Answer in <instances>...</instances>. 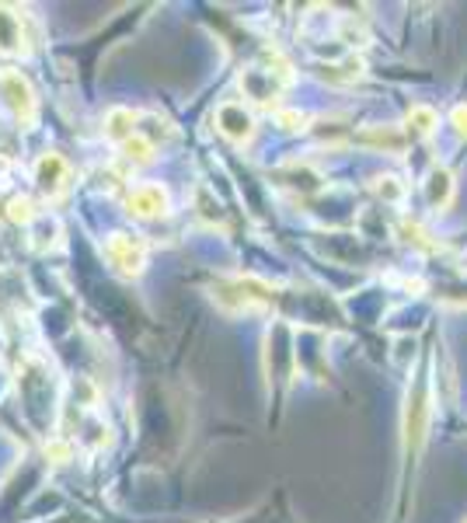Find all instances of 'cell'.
Listing matches in <instances>:
<instances>
[{
  "instance_id": "obj_1",
  "label": "cell",
  "mask_w": 467,
  "mask_h": 523,
  "mask_svg": "<svg viewBox=\"0 0 467 523\" xmlns=\"http://www.w3.org/2000/svg\"><path fill=\"white\" fill-rule=\"evenodd\" d=\"M272 297H276L272 287L255 276H234V280H220L213 287L216 307L227 314H259L272 304Z\"/></svg>"
},
{
  "instance_id": "obj_2",
  "label": "cell",
  "mask_w": 467,
  "mask_h": 523,
  "mask_svg": "<svg viewBox=\"0 0 467 523\" xmlns=\"http://www.w3.org/2000/svg\"><path fill=\"white\" fill-rule=\"evenodd\" d=\"M429 416H433V388H429V381L422 377V381H416V388L408 391V401H405V450H408L412 457H418L422 446H426Z\"/></svg>"
},
{
  "instance_id": "obj_3",
  "label": "cell",
  "mask_w": 467,
  "mask_h": 523,
  "mask_svg": "<svg viewBox=\"0 0 467 523\" xmlns=\"http://www.w3.org/2000/svg\"><path fill=\"white\" fill-rule=\"evenodd\" d=\"M147 255H151V248H147V241L140 234L115 231V234H108V241H105V259L112 262V269H115L119 276H130V280L143 276Z\"/></svg>"
},
{
  "instance_id": "obj_4",
  "label": "cell",
  "mask_w": 467,
  "mask_h": 523,
  "mask_svg": "<svg viewBox=\"0 0 467 523\" xmlns=\"http://www.w3.org/2000/svg\"><path fill=\"white\" fill-rule=\"evenodd\" d=\"M0 98L7 102L11 115H14L22 126H32V123L39 119L35 87H32V80H28L22 70H0Z\"/></svg>"
},
{
  "instance_id": "obj_5",
  "label": "cell",
  "mask_w": 467,
  "mask_h": 523,
  "mask_svg": "<svg viewBox=\"0 0 467 523\" xmlns=\"http://www.w3.org/2000/svg\"><path fill=\"white\" fill-rule=\"evenodd\" d=\"M213 123H216V130L224 133L234 147L252 143L255 133H259V119H255V112H252L244 102H224L220 108H216Z\"/></svg>"
},
{
  "instance_id": "obj_6",
  "label": "cell",
  "mask_w": 467,
  "mask_h": 523,
  "mask_svg": "<svg viewBox=\"0 0 467 523\" xmlns=\"http://www.w3.org/2000/svg\"><path fill=\"white\" fill-rule=\"evenodd\" d=\"M35 188L46 196V199H60L67 188H70V164H67V157L50 151V154H42L35 161Z\"/></svg>"
},
{
  "instance_id": "obj_7",
  "label": "cell",
  "mask_w": 467,
  "mask_h": 523,
  "mask_svg": "<svg viewBox=\"0 0 467 523\" xmlns=\"http://www.w3.org/2000/svg\"><path fill=\"white\" fill-rule=\"evenodd\" d=\"M126 209H130L136 220H157V216H168L171 213V196H168L164 185L143 182L126 196Z\"/></svg>"
},
{
  "instance_id": "obj_8",
  "label": "cell",
  "mask_w": 467,
  "mask_h": 523,
  "mask_svg": "<svg viewBox=\"0 0 467 523\" xmlns=\"http://www.w3.org/2000/svg\"><path fill=\"white\" fill-rule=\"evenodd\" d=\"M32 50V35H28V14L18 7H4L0 4V52L4 56H25Z\"/></svg>"
},
{
  "instance_id": "obj_9",
  "label": "cell",
  "mask_w": 467,
  "mask_h": 523,
  "mask_svg": "<svg viewBox=\"0 0 467 523\" xmlns=\"http://www.w3.org/2000/svg\"><path fill=\"white\" fill-rule=\"evenodd\" d=\"M360 147H370V151H384V154H401L408 147V133L394 130V126H366L353 136Z\"/></svg>"
},
{
  "instance_id": "obj_10",
  "label": "cell",
  "mask_w": 467,
  "mask_h": 523,
  "mask_svg": "<svg viewBox=\"0 0 467 523\" xmlns=\"http://www.w3.org/2000/svg\"><path fill=\"white\" fill-rule=\"evenodd\" d=\"M426 203L433 209H446L453 203V192H457V182H453V171H446V168H433L429 175H426Z\"/></svg>"
},
{
  "instance_id": "obj_11",
  "label": "cell",
  "mask_w": 467,
  "mask_h": 523,
  "mask_svg": "<svg viewBox=\"0 0 467 523\" xmlns=\"http://www.w3.org/2000/svg\"><path fill=\"white\" fill-rule=\"evenodd\" d=\"M136 123H140V115L133 112V108H126V105H115V108H108L105 112V136L112 140V143H126L130 136H136Z\"/></svg>"
},
{
  "instance_id": "obj_12",
  "label": "cell",
  "mask_w": 467,
  "mask_h": 523,
  "mask_svg": "<svg viewBox=\"0 0 467 523\" xmlns=\"http://www.w3.org/2000/svg\"><path fill=\"white\" fill-rule=\"evenodd\" d=\"M436 126H440V115H436V108H429V105H412L408 115H405V133L416 136V140L433 136Z\"/></svg>"
},
{
  "instance_id": "obj_13",
  "label": "cell",
  "mask_w": 467,
  "mask_h": 523,
  "mask_svg": "<svg viewBox=\"0 0 467 523\" xmlns=\"http://www.w3.org/2000/svg\"><path fill=\"white\" fill-rule=\"evenodd\" d=\"M321 70V78L328 80V84H353V80H360L366 74L363 60L353 52V56H345L342 63H325V67H317Z\"/></svg>"
},
{
  "instance_id": "obj_14",
  "label": "cell",
  "mask_w": 467,
  "mask_h": 523,
  "mask_svg": "<svg viewBox=\"0 0 467 523\" xmlns=\"http://www.w3.org/2000/svg\"><path fill=\"white\" fill-rule=\"evenodd\" d=\"M119 151H123V157H126L130 164H151V161H154V143H151L143 133L130 136V140H126Z\"/></svg>"
},
{
  "instance_id": "obj_15",
  "label": "cell",
  "mask_w": 467,
  "mask_h": 523,
  "mask_svg": "<svg viewBox=\"0 0 467 523\" xmlns=\"http://www.w3.org/2000/svg\"><path fill=\"white\" fill-rule=\"evenodd\" d=\"M7 220L11 224H35L39 220V209H35V203L28 199V196H11L7 199Z\"/></svg>"
},
{
  "instance_id": "obj_16",
  "label": "cell",
  "mask_w": 467,
  "mask_h": 523,
  "mask_svg": "<svg viewBox=\"0 0 467 523\" xmlns=\"http://www.w3.org/2000/svg\"><path fill=\"white\" fill-rule=\"evenodd\" d=\"M373 192L384 199V203H401L405 199V185L398 175H380V179H373Z\"/></svg>"
},
{
  "instance_id": "obj_17",
  "label": "cell",
  "mask_w": 467,
  "mask_h": 523,
  "mask_svg": "<svg viewBox=\"0 0 467 523\" xmlns=\"http://www.w3.org/2000/svg\"><path fill=\"white\" fill-rule=\"evenodd\" d=\"M276 123H279L286 133H297V130H307L311 115L300 112V108H279V112H276Z\"/></svg>"
},
{
  "instance_id": "obj_18",
  "label": "cell",
  "mask_w": 467,
  "mask_h": 523,
  "mask_svg": "<svg viewBox=\"0 0 467 523\" xmlns=\"http://www.w3.org/2000/svg\"><path fill=\"white\" fill-rule=\"evenodd\" d=\"M46 457H50L52 464H67V461H74V446L67 444V440H50L46 444Z\"/></svg>"
},
{
  "instance_id": "obj_19",
  "label": "cell",
  "mask_w": 467,
  "mask_h": 523,
  "mask_svg": "<svg viewBox=\"0 0 467 523\" xmlns=\"http://www.w3.org/2000/svg\"><path fill=\"white\" fill-rule=\"evenodd\" d=\"M401 234H405L408 244H416V248H433V241H426V234H422L418 224H401Z\"/></svg>"
},
{
  "instance_id": "obj_20",
  "label": "cell",
  "mask_w": 467,
  "mask_h": 523,
  "mask_svg": "<svg viewBox=\"0 0 467 523\" xmlns=\"http://www.w3.org/2000/svg\"><path fill=\"white\" fill-rule=\"evenodd\" d=\"M450 123H453V130H457V136H464V140H467V105H457V108H453Z\"/></svg>"
}]
</instances>
